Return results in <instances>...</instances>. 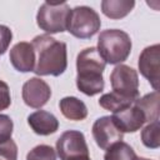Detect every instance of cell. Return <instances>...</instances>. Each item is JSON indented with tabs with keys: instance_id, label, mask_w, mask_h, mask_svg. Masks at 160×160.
Returning <instances> with one entry per match:
<instances>
[{
	"instance_id": "11",
	"label": "cell",
	"mask_w": 160,
	"mask_h": 160,
	"mask_svg": "<svg viewBox=\"0 0 160 160\" xmlns=\"http://www.w3.org/2000/svg\"><path fill=\"white\" fill-rule=\"evenodd\" d=\"M111 119L121 132H135L146 122L142 111L134 104L118 112H114Z\"/></svg>"
},
{
	"instance_id": "16",
	"label": "cell",
	"mask_w": 160,
	"mask_h": 160,
	"mask_svg": "<svg viewBox=\"0 0 160 160\" xmlns=\"http://www.w3.org/2000/svg\"><path fill=\"white\" fill-rule=\"evenodd\" d=\"M134 105H136L144 114L146 122H152L159 120V91H152L146 94L142 98L135 100Z\"/></svg>"
},
{
	"instance_id": "1",
	"label": "cell",
	"mask_w": 160,
	"mask_h": 160,
	"mask_svg": "<svg viewBox=\"0 0 160 160\" xmlns=\"http://www.w3.org/2000/svg\"><path fill=\"white\" fill-rule=\"evenodd\" d=\"M35 51L34 72L39 76H59L68 68L66 44L48 34L38 35L31 42Z\"/></svg>"
},
{
	"instance_id": "3",
	"label": "cell",
	"mask_w": 160,
	"mask_h": 160,
	"mask_svg": "<svg viewBox=\"0 0 160 160\" xmlns=\"http://www.w3.org/2000/svg\"><path fill=\"white\" fill-rule=\"evenodd\" d=\"M131 39L120 29H106L99 34L98 51L105 62L118 65L125 61L131 52Z\"/></svg>"
},
{
	"instance_id": "23",
	"label": "cell",
	"mask_w": 160,
	"mask_h": 160,
	"mask_svg": "<svg viewBox=\"0 0 160 160\" xmlns=\"http://www.w3.org/2000/svg\"><path fill=\"white\" fill-rule=\"evenodd\" d=\"M12 32L6 25H0V55H4L11 42Z\"/></svg>"
},
{
	"instance_id": "21",
	"label": "cell",
	"mask_w": 160,
	"mask_h": 160,
	"mask_svg": "<svg viewBox=\"0 0 160 160\" xmlns=\"http://www.w3.org/2000/svg\"><path fill=\"white\" fill-rule=\"evenodd\" d=\"M18 145L12 139L0 142V160H16Z\"/></svg>"
},
{
	"instance_id": "10",
	"label": "cell",
	"mask_w": 160,
	"mask_h": 160,
	"mask_svg": "<svg viewBox=\"0 0 160 160\" xmlns=\"http://www.w3.org/2000/svg\"><path fill=\"white\" fill-rule=\"evenodd\" d=\"M21 96L24 102L32 108L40 109L48 104L51 96V89L46 81L40 78H31L22 85Z\"/></svg>"
},
{
	"instance_id": "25",
	"label": "cell",
	"mask_w": 160,
	"mask_h": 160,
	"mask_svg": "<svg viewBox=\"0 0 160 160\" xmlns=\"http://www.w3.org/2000/svg\"><path fill=\"white\" fill-rule=\"evenodd\" d=\"M74 160H91V159H90V156H82V158H78Z\"/></svg>"
},
{
	"instance_id": "22",
	"label": "cell",
	"mask_w": 160,
	"mask_h": 160,
	"mask_svg": "<svg viewBox=\"0 0 160 160\" xmlns=\"http://www.w3.org/2000/svg\"><path fill=\"white\" fill-rule=\"evenodd\" d=\"M12 130H14V122L11 118L5 114H0V142L11 139Z\"/></svg>"
},
{
	"instance_id": "18",
	"label": "cell",
	"mask_w": 160,
	"mask_h": 160,
	"mask_svg": "<svg viewBox=\"0 0 160 160\" xmlns=\"http://www.w3.org/2000/svg\"><path fill=\"white\" fill-rule=\"evenodd\" d=\"M136 158L134 149L124 141H119L109 146L104 155V160H136Z\"/></svg>"
},
{
	"instance_id": "4",
	"label": "cell",
	"mask_w": 160,
	"mask_h": 160,
	"mask_svg": "<svg viewBox=\"0 0 160 160\" xmlns=\"http://www.w3.org/2000/svg\"><path fill=\"white\" fill-rule=\"evenodd\" d=\"M101 26V20L99 14L90 6H75L70 10L66 31L78 39H90L92 38Z\"/></svg>"
},
{
	"instance_id": "19",
	"label": "cell",
	"mask_w": 160,
	"mask_h": 160,
	"mask_svg": "<svg viewBox=\"0 0 160 160\" xmlns=\"http://www.w3.org/2000/svg\"><path fill=\"white\" fill-rule=\"evenodd\" d=\"M141 141L149 149H158L160 146V122H159V120L149 122L142 129Z\"/></svg>"
},
{
	"instance_id": "2",
	"label": "cell",
	"mask_w": 160,
	"mask_h": 160,
	"mask_svg": "<svg viewBox=\"0 0 160 160\" xmlns=\"http://www.w3.org/2000/svg\"><path fill=\"white\" fill-rule=\"evenodd\" d=\"M106 62L100 56L96 48H86L76 58V86L79 91L88 96H94L104 90L102 72Z\"/></svg>"
},
{
	"instance_id": "15",
	"label": "cell",
	"mask_w": 160,
	"mask_h": 160,
	"mask_svg": "<svg viewBox=\"0 0 160 160\" xmlns=\"http://www.w3.org/2000/svg\"><path fill=\"white\" fill-rule=\"evenodd\" d=\"M134 0H102L101 1V11L105 16L118 20L125 18L134 9Z\"/></svg>"
},
{
	"instance_id": "17",
	"label": "cell",
	"mask_w": 160,
	"mask_h": 160,
	"mask_svg": "<svg viewBox=\"0 0 160 160\" xmlns=\"http://www.w3.org/2000/svg\"><path fill=\"white\" fill-rule=\"evenodd\" d=\"M135 101H131L126 98H122L120 96L119 94L111 91V92H108V94H104L100 96L99 99V105L101 108H104L105 110H109L111 111L112 114L114 112H118L128 106H131Z\"/></svg>"
},
{
	"instance_id": "9",
	"label": "cell",
	"mask_w": 160,
	"mask_h": 160,
	"mask_svg": "<svg viewBox=\"0 0 160 160\" xmlns=\"http://www.w3.org/2000/svg\"><path fill=\"white\" fill-rule=\"evenodd\" d=\"M91 132L96 145L102 150H106L115 142L122 141L124 138V132L115 125L111 116H101L95 120Z\"/></svg>"
},
{
	"instance_id": "8",
	"label": "cell",
	"mask_w": 160,
	"mask_h": 160,
	"mask_svg": "<svg viewBox=\"0 0 160 160\" xmlns=\"http://www.w3.org/2000/svg\"><path fill=\"white\" fill-rule=\"evenodd\" d=\"M139 70L141 75L150 82L152 89H159V69H160V45H150L145 48L139 56Z\"/></svg>"
},
{
	"instance_id": "14",
	"label": "cell",
	"mask_w": 160,
	"mask_h": 160,
	"mask_svg": "<svg viewBox=\"0 0 160 160\" xmlns=\"http://www.w3.org/2000/svg\"><path fill=\"white\" fill-rule=\"evenodd\" d=\"M59 108H60L61 114L69 120L80 121V120H84L88 116L86 105L84 104L82 100H80L75 96L62 98L59 102Z\"/></svg>"
},
{
	"instance_id": "24",
	"label": "cell",
	"mask_w": 160,
	"mask_h": 160,
	"mask_svg": "<svg viewBox=\"0 0 160 160\" xmlns=\"http://www.w3.org/2000/svg\"><path fill=\"white\" fill-rule=\"evenodd\" d=\"M10 104H11V95H10L9 85L5 81L0 80V111L8 109Z\"/></svg>"
},
{
	"instance_id": "7",
	"label": "cell",
	"mask_w": 160,
	"mask_h": 160,
	"mask_svg": "<svg viewBox=\"0 0 160 160\" xmlns=\"http://www.w3.org/2000/svg\"><path fill=\"white\" fill-rule=\"evenodd\" d=\"M56 152L60 160H74L89 156L85 135L79 130H66L56 140Z\"/></svg>"
},
{
	"instance_id": "5",
	"label": "cell",
	"mask_w": 160,
	"mask_h": 160,
	"mask_svg": "<svg viewBox=\"0 0 160 160\" xmlns=\"http://www.w3.org/2000/svg\"><path fill=\"white\" fill-rule=\"evenodd\" d=\"M68 2H49L45 1L40 5L36 14L38 26L48 34H58L66 30L68 18L70 14Z\"/></svg>"
},
{
	"instance_id": "13",
	"label": "cell",
	"mask_w": 160,
	"mask_h": 160,
	"mask_svg": "<svg viewBox=\"0 0 160 160\" xmlns=\"http://www.w3.org/2000/svg\"><path fill=\"white\" fill-rule=\"evenodd\" d=\"M28 124L32 131L41 136H48L58 131L59 120L56 116L45 110H38L28 116Z\"/></svg>"
},
{
	"instance_id": "20",
	"label": "cell",
	"mask_w": 160,
	"mask_h": 160,
	"mask_svg": "<svg viewBox=\"0 0 160 160\" xmlns=\"http://www.w3.org/2000/svg\"><path fill=\"white\" fill-rule=\"evenodd\" d=\"M26 160H56V152L50 145L41 144L28 152Z\"/></svg>"
},
{
	"instance_id": "6",
	"label": "cell",
	"mask_w": 160,
	"mask_h": 160,
	"mask_svg": "<svg viewBox=\"0 0 160 160\" xmlns=\"http://www.w3.org/2000/svg\"><path fill=\"white\" fill-rule=\"evenodd\" d=\"M112 91L131 101L139 99V76L132 68L119 64L110 74Z\"/></svg>"
},
{
	"instance_id": "26",
	"label": "cell",
	"mask_w": 160,
	"mask_h": 160,
	"mask_svg": "<svg viewBox=\"0 0 160 160\" xmlns=\"http://www.w3.org/2000/svg\"><path fill=\"white\" fill-rule=\"evenodd\" d=\"M136 160H150V159H146V158H136Z\"/></svg>"
},
{
	"instance_id": "12",
	"label": "cell",
	"mask_w": 160,
	"mask_h": 160,
	"mask_svg": "<svg viewBox=\"0 0 160 160\" xmlns=\"http://www.w3.org/2000/svg\"><path fill=\"white\" fill-rule=\"evenodd\" d=\"M10 62L15 70L20 72L34 71L35 68V51L30 42L20 41L15 44L9 55Z\"/></svg>"
}]
</instances>
